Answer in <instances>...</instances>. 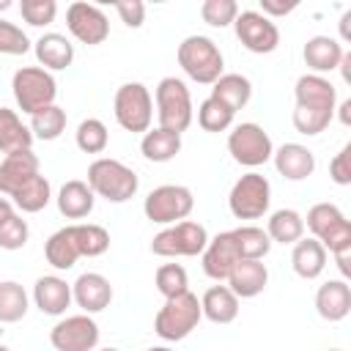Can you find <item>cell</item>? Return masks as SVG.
Listing matches in <instances>:
<instances>
[{
  "label": "cell",
  "mask_w": 351,
  "mask_h": 351,
  "mask_svg": "<svg viewBox=\"0 0 351 351\" xmlns=\"http://www.w3.org/2000/svg\"><path fill=\"white\" fill-rule=\"evenodd\" d=\"M296 110H293V126L299 134H321L329 121L335 118L337 90L326 77L318 74H302L296 80Z\"/></svg>",
  "instance_id": "cell-1"
},
{
  "label": "cell",
  "mask_w": 351,
  "mask_h": 351,
  "mask_svg": "<svg viewBox=\"0 0 351 351\" xmlns=\"http://www.w3.org/2000/svg\"><path fill=\"white\" fill-rule=\"evenodd\" d=\"M178 66L189 80L200 85H214L222 77L225 60L219 47L208 36H186L178 44Z\"/></svg>",
  "instance_id": "cell-2"
},
{
  "label": "cell",
  "mask_w": 351,
  "mask_h": 351,
  "mask_svg": "<svg viewBox=\"0 0 351 351\" xmlns=\"http://www.w3.org/2000/svg\"><path fill=\"white\" fill-rule=\"evenodd\" d=\"M88 186L93 189V195L110 203H126L129 197H134L140 181H137V173L123 162L101 156L88 167Z\"/></svg>",
  "instance_id": "cell-3"
},
{
  "label": "cell",
  "mask_w": 351,
  "mask_h": 351,
  "mask_svg": "<svg viewBox=\"0 0 351 351\" xmlns=\"http://www.w3.org/2000/svg\"><path fill=\"white\" fill-rule=\"evenodd\" d=\"M203 318V310H200V299L186 291L181 296H173V299H165L162 310L156 313L154 318V332L162 337V340H184L186 335H192L197 329Z\"/></svg>",
  "instance_id": "cell-4"
},
{
  "label": "cell",
  "mask_w": 351,
  "mask_h": 351,
  "mask_svg": "<svg viewBox=\"0 0 351 351\" xmlns=\"http://www.w3.org/2000/svg\"><path fill=\"white\" fill-rule=\"evenodd\" d=\"M156 118H159V129H167V132H186L189 123H192V96H189V88L184 85V80L178 77H165L159 80L156 85Z\"/></svg>",
  "instance_id": "cell-5"
},
{
  "label": "cell",
  "mask_w": 351,
  "mask_h": 351,
  "mask_svg": "<svg viewBox=\"0 0 351 351\" xmlns=\"http://www.w3.org/2000/svg\"><path fill=\"white\" fill-rule=\"evenodd\" d=\"M11 88H14V99H16L19 110L27 115H36L38 110L55 104V96H58L55 77L41 66H22L14 74Z\"/></svg>",
  "instance_id": "cell-6"
},
{
  "label": "cell",
  "mask_w": 351,
  "mask_h": 351,
  "mask_svg": "<svg viewBox=\"0 0 351 351\" xmlns=\"http://www.w3.org/2000/svg\"><path fill=\"white\" fill-rule=\"evenodd\" d=\"M307 228L313 239L321 241L332 255L351 250V222L335 203H315L307 211Z\"/></svg>",
  "instance_id": "cell-7"
},
{
  "label": "cell",
  "mask_w": 351,
  "mask_h": 351,
  "mask_svg": "<svg viewBox=\"0 0 351 351\" xmlns=\"http://www.w3.org/2000/svg\"><path fill=\"white\" fill-rule=\"evenodd\" d=\"M269 203H271V184L266 176L255 170L244 173L228 195V206L236 219H261L269 211Z\"/></svg>",
  "instance_id": "cell-8"
},
{
  "label": "cell",
  "mask_w": 351,
  "mask_h": 351,
  "mask_svg": "<svg viewBox=\"0 0 351 351\" xmlns=\"http://www.w3.org/2000/svg\"><path fill=\"white\" fill-rule=\"evenodd\" d=\"M115 121L126 132H148L154 118V99L143 82H123L115 90Z\"/></svg>",
  "instance_id": "cell-9"
},
{
  "label": "cell",
  "mask_w": 351,
  "mask_h": 351,
  "mask_svg": "<svg viewBox=\"0 0 351 351\" xmlns=\"http://www.w3.org/2000/svg\"><path fill=\"white\" fill-rule=\"evenodd\" d=\"M192 208H195V197L181 184H162V186L151 189L143 203L145 217L159 225H176V222L186 219L192 214Z\"/></svg>",
  "instance_id": "cell-10"
},
{
  "label": "cell",
  "mask_w": 351,
  "mask_h": 351,
  "mask_svg": "<svg viewBox=\"0 0 351 351\" xmlns=\"http://www.w3.org/2000/svg\"><path fill=\"white\" fill-rule=\"evenodd\" d=\"M208 244V233L200 222H189V219H181L165 230H159L151 241V252L154 255H162V258H178V255H200Z\"/></svg>",
  "instance_id": "cell-11"
},
{
  "label": "cell",
  "mask_w": 351,
  "mask_h": 351,
  "mask_svg": "<svg viewBox=\"0 0 351 351\" xmlns=\"http://www.w3.org/2000/svg\"><path fill=\"white\" fill-rule=\"evenodd\" d=\"M228 151L230 156L244 167H261L271 159L274 145L271 137L258 123H239L228 134Z\"/></svg>",
  "instance_id": "cell-12"
},
{
  "label": "cell",
  "mask_w": 351,
  "mask_h": 351,
  "mask_svg": "<svg viewBox=\"0 0 351 351\" xmlns=\"http://www.w3.org/2000/svg\"><path fill=\"white\" fill-rule=\"evenodd\" d=\"M233 27H236V38L255 55H269L280 44L277 25L261 11H239V16L233 19Z\"/></svg>",
  "instance_id": "cell-13"
},
{
  "label": "cell",
  "mask_w": 351,
  "mask_h": 351,
  "mask_svg": "<svg viewBox=\"0 0 351 351\" xmlns=\"http://www.w3.org/2000/svg\"><path fill=\"white\" fill-rule=\"evenodd\" d=\"M49 343L58 351H93L99 343V324L85 313L66 315L52 326Z\"/></svg>",
  "instance_id": "cell-14"
},
{
  "label": "cell",
  "mask_w": 351,
  "mask_h": 351,
  "mask_svg": "<svg viewBox=\"0 0 351 351\" xmlns=\"http://www.w3.org/2000/svg\"><path fill=\"white\" fill-rule=\"evenodd\" d=\"M66 27L77 41H82L88 47H96L110 36V22H107L104 11L99 5L82 3V0H77L66 8Z\"/></svg>",
  "instance_id": "cell-15"
},
{
  "label": "cell",
  "mask_w": 351,
  "mask_h": 351,
  "mask_svg": "<svg viewBox=\"0 0 351 351\" xmlns=\"http://www.w3.org/2000/svg\"><path fill=\"white\" fill-rule=\"evenodd\" d=\"M38 156L27 151H14L0 162V195H19L25 186H30L38 178Z\"/></svg>",
  "instance_id": "cell-16"
},
{
  "label": "cell",
  "mask_w": 351,
  "mask_h": 351,
  "mask_svg": "<svg viewBox=\"0 0 351 351\" xmlns=\"http://www.w3.org/2000/svg\"><path fill=\"white\" fill-rule=\"evenodd\" d=\"M200 255H203V271H206L211 280H217V282L228 280V274L233 271V266L241 261L230 230L217 233L214 239H208V244H206V250H203Z\"/></svg>",
  "instance_id": "cell-17"
},
{
  "label": "cell",
  "mask_w": 351,
  "mask_h": 351,
  "mask_svg": "<svg viewBox=\"0 0 351 351\" xmlns=\"http://www.w3.org/2000/svg\"><path fill=\"white\" fill-rule=\"evenodd\" d=\"M71 299L77 302V307L85 310V315L90 313H101L104 307H110L112 302V285L104 274L99 271H85L77 277V282L71 285Z\"/></svg>",
  "instance_id": "cell-18"
},
{
  "label": "cell",
  "mask_w": 351,
  "mask_h": 351,
  "mask_svg": "<svg viewBox=\"0 0 351 351\" xmlns=\"http://www.w3.org/2000/svg\"><path fill=\"white\" fill-rule=\"evenodd\" d=\"M274 167L282 178L288 181H304L307 176H313L315 170V156L307 145H299V143H285L280 145L274 154Z\"/></svg>",
  "instance_id": "cell-19"
},
{
  "label": "cell",
  "mask_w": 351,
  "mask_h": 351,
  "mask_svg": "<svg viewBox=\"0 0 351 351\" xmlns=\"http://www.w3.org/2000/svg\"><path fill=\"white\" fill-rule=\"evenodd\" d=\"M33 302L47 315H63L66 307L71 304V285L55 274L38 277L33 285Z\"/></svg>",
  "instance_id": "cell-20"
},
{
  "label": "cell",
  "mask_w": 351,
  "mask_h": 351,
  "mask_svg": "<svg viewBox=\"0 0 351 351\" xmlns=\"http://www.w3.org/2000/svg\"><path fill=\"white\" fill-rule=\"evenodd\" d=\"M315 310L324 321H343L351 313V285L346 280H329L315 293Z\"/></svg>",
  "instance_id": "cell-21"
},
{
  "label": "cell",
  "mask_w": 351,
  "mask_h": 351,
  "mask_svg": "<svg viewBox=\"0 0 351 351\" xmlns=\"http://www.w3.org/2000/svg\"><path fill=\"white\" fill-rule=\"evenodd\" d=\"M302 55H304L307 69H313V74L321 77V74L335 71V69L340 66L346 49H343V44H340L337 38H329V36H313V38H307Z\"/></svg>",
  "instance_id": "cell-22"
},
{
  "label": "cell",
  "mask_w": 351,
  "mask_h": 351,
  "mask_svg": "<svg viewBox=\"0 0 351 351\" xmlns=\"http://www.w3.org/2000/svg\"><path fill=\"white\" fill-rule=\"evenodd\" d=\"M269 282V271L261 261H239L233 271L228 274V288L239 299H252L258 296Z\"/></svg>",
  "instance_id": "cell-23"
},
{
  "label": "cell",
  "mask_w": 351,
  "mask_h": 351,
  "mask_svg": "<svg viewBox=\"0 0 351 351\" xmlns=\"http://www.w3.org/2000/svg\"><path fill=\"white\" fill-rule=\"evenodd\" d=\"M93 200H96V195L88 186V181L74 178V181H66L60 186V192H58V211L66 219H82V217H88L93 211Z\"/></svg>",
  "instance_id": "cell-24"
},
{
  "label": "cell",
  "mask_w": 351,
  "mask_h": 351,
  "mask_svg": "<svg viewBox=\"0 0 351 351\" xmlns=\"http://www.w3.org/2000/svg\"><path fill=\"white\" fill-rule=\"evenodd\" d=\"M200 310L214 324H230L239 315V296L228 285H211L200 299Z\"/></svg>",
  "instance_id": "cell-25"
},
{
  "label": "cell",
  "mask_w": 351,
  "mask_h": 351,
  "mask_svg": "<svg viewBox=\"0 0 351 351\" xmlns=\"http://www.w3.org/2000/svg\"><path fill=\"white\" fill-rule=\"evenodd\" d=\"M36 58L41 63V69H52V71H60L66 66H71L74 60V47L66 36L60 33H44L38 41H36Z\"/></svg>",
  "instance_id": "cell-26"
},
{
  "label": "cell",
  "mask_w": 351,
  "mask_h": 351,
  "mask_svg": "<svg viewBox=\"0 0 351 351\" xmlns=\"http://www.w3.org/2000/svg\"><path fill=\"white\" fill-rule=\"evenodd\" d=\"M291 263H293V271L304 280H315L324 269H326V250L321 241L315 239H299L293 244V252H291Z\"/></svg>",
  "instance_id": "cell-27"
},
{
  "label": "cell",
  "mask_w": 351,
  "mask_h": 351,
  "mask_svg": "<svg viewBox=\"0 0 351 351\" xmlns=\"http://www.w3.org/2000/svg\"><path fill=\"white\" fill-rule=\"evenodd\" d=\"M30 145H33L30 126H25L14 110L0 107V154L8 156L14 151H27Z\"/></svg>",
  "instance_id": "cell-28"
},
{
  "label": "cell",
  "mask_w": 351,
  "mask_h": 351,
  "mask_svg": "<svg viewBox=\"0 0 351 351\" xmlns=\"http://www.w3.org/2000/svg\"><path fill=\"white\" fill-rule=\"evenodd\" d=\"M250 96H252V85H250V80L244 74H222L211 88V99L222 101L230 112L247 107Z\"/></svg>",
  "instance_id": "cell-29"
},
{
  "label": "cell",
  "mask_w": 351,
  "mask_h": 351,
  "mask_svg": "<svg viewBox=\"0 0 351 351\" xmlns=\"http://www.w3.org/2000/svg\"><path fill=\"white\" fill-rule=\"evenodd\" d=\"M140 151L148 162H170L178 151H181V134L176 132H167V129H148L143 134V143H140Z\"/></svg>",
  "instance_id": "cell-30"
},
{
  "label": "cell",
  "mask_w": 351,
  "mask_h": 351,
  "mask_svg": "<svg viewBox=\"0 0 351 351\" xmlns=\"http://www.w3.org/2000/svg\"><path fill=\"white\" fill-rule=\"evenodd\" d=\"M44 255H47V263L55 266V269H71L80 258V250H77V241H74V233H71V225L55 230L47 244H44Z\"/></svg>",
  "instance_id": "cell-31"
},
{
  "label": "cell",
  "mask_w": 351,
  "mask_h": 351,
  "mask_svg": "<svg viewBox=\"0 0 351 351\" xmlns=\"http://www.w3.org/2000/svg\"><path fill=\"white\" fill-rule=\"evenodd\" d=\"M266 236L277 244H296L302 236H304V219L299 211L293 208H280L269 217V225H266Z\"/></svg>",
  "instance_id": "cell-32"
},
{
  "label": "cell",
  "mask_w": 351,
  "mask_h": 351,
  "mask_svg": "<svg viewBox=\"0 0 351 351\" xmlns=\"http://www.w3.org/2000/svg\"><path fill=\"white\" fill-rule=\"evenodd\" d=\"M230 233H233V241H236V250H239L241 261H261L271 250V239L266 236L263 228L241 225V228H233Z\"/></svg>",
  "instance_id": "cell-33"
},
{
  "label": "cell",
  "mask_w": 351,
  "mask_h": 351,
  "mask_svg": "<svg viewBox=\"0 0 351 351\" xmlns=\"http://www.w3.org/2000/svg\"><path fill=\"white\" fill-rule=\"evenodd\" d=\"M27 313V293L19 282H0V324H16Z\"/></svg>",
  "instance_id": "cell-34"
},
{
  "label": "cell",
  "mask_w": 351,
  "mask_h": 351,
  "mask_svg": "<svg viewBox=\"0 0 351 351\" xmlns=\"http://www.w3.org/2000/svg\"><path fill=\"white\" fill-rule=\"evenodd\" d=\"M71 233H74V241H77V250H80V258L88 255V258H99L107 252L110 247V233L101 228V225H71Z\"/></svg>",
  "instance_id": "cell-35"
},
{
  "label": "cell",
  "mask_w": 351,
  "mask_h": 351,
  "mask_svg": "<svg viewBox=\"0 0 351 351\" xmlns=\"http://www.w3.org/2000/svg\"><path fill=\"white\" fill-rule=\"evenodd\" d=\"M63 129H66V110H60L58 104H49L36 115H30V132L38 140H58Z\"/></svg>",
  "instance_id": "cell-36"
},
{
  "label": "cell",
  "mask_w": 351,
  "mask_h": 351,
  "mask_svg": "<svg viewBox=\"0 0 351 351\" xmlns=\"http://www.w3.org/2000/svg\"><path fill=\"white\" fill-rule=\"evenodd\" d=\"M156 291L165 296V299H173V296H181L189 291V277H186V269L178 266V263H165L156 269Z\"/></svg>",
  "instance_id": "cell-37"
},
{
  "label": "cell",
  "mask_w": 351,
  "mask_h": 351,
  "mask_svg": "<svg viewBox=\"0 0 351 351\" xmlns=\"http://www.w3.org/2000/svg\"><path fill=\"white\" fill-rule=\"evenodd\" d=\"M110 143V134H107V126L99 121V118H85L80 126H77V148L85 151V154H101Z\"/></svg>",
  "instance_id": "cell-38"
},
{
  "label": "cell",
  "mask_w": 351,
  "mask_h": 351,
  "mask_svg": "<svg viewBox=\"0 0 351 351\" xmlns=\"http://www.w3.org/2000/svg\"><path fill=\"white\" fill-rule=\"evenodd\" d=\"M233 115H236V112H230L222 101H217V99H211V96L197 107V123H200L206 132H225V129L233 123Z\"/></svg>",
  "instance_id": "cell-39"
},
{
  "label": "cell",
  "mask_w": 351,
  "mask_h": 351,
  "mask_svg": "<svg viewBox=\"0 0 351 351\" xmlns=\"http://www.w3.org/2000/svg\"><path fill=\"white\" fill-rule=\"evenodd\" d=\"M49 197H52L49 181H47L44 176H38V178H36L30 186H25L19 195H14V203H16V208H22L25 214H36V211L47 208Z\"/></svg>",
  "instance_id": "cell-40"
},
{
  "label": "cell",
  "mask_w": 351,
  "mask_h": 351,
  "mask_svg": "<svg viewBox=\"0 0 351 351\" xmlns=\"http://www.w3.org/2000/svg\"><path fill=\"white\" fill-rule=\"evenodd\" d=\"M200 16L211 27H228L239 16V3L236 0H206L200 5Z\"/></svg>",
  "instance_id": "cell-41"
},
{
  "label": "cell",
  "mask_w": 351,
  "mask_h": 351,
  "mask_svg": "<svg viewBox=\"0 0 351 351\" xmlns=\"http://www.w3.org/2000/svg\"><path fill=\"white\" fill-rule=\"evenodd\" d=\"M19 11H22V19L33 27H44L49 22H55V14H58V3L55 0H22L19 3Z\"/></svg>",
  "instance_id": "cell-42"
},
{
  "label": "cell",
  "mask_w": 351,
  "mask_h": 351,
  "mask_svg": "<svg viewBox=\"0 0 351 351\" xmlns=\"http://www.w3.org/2000/svg\"><path fill=\"white\" fill-rule=\"evenodd\" d=\"M27 236H30V228L16 211L0 225V247L3 250H22L27 244Z\"/></svg>",
  "instance_id": "cell-43"
},
{
  "label": "cell",
  "mask_w": 351,
  "mask_h": 351,
  "mask_svg": "<svg viewBox=\"0 0 351 351\" xmlns=\"http://www.w3.org/2000/svg\"><path fill=\"white\" fill-rule=\"evenodd\" d=\"M30 49V38L22 27L8 19H0V55H25Z\"/></svg>",
  "instance_id": "cell-44"
},
{
  "label": "cell",
  "mask_w": 351,
  "mask_h": 351,
  "mask_svg": "<svg viewBox=\"0 0 351 351\" xmlns=\"http://www.w3.org/2000/svg\"><path fill=\"white\" fill-rule=\"evenodd\" d=\"M329 178L337 186H348L351 184V145H343L340 154H335V159L329 162Z\"/></svg>",
  "instance_id": "cell-45"
},
{
  "label": "cell",
  "mask_w": 351,
  "mask_h": 351,
  "mask_svg": "<svg viewBox=\"0 0 351 351\" xmlns=\"http://www.w3.org/2000/svg\"><path fill=\"white\" fill-rule=\"evenodd\" d=\"M115 11H118V16H121V22L126 27H140L145 22V3H140V0L115 3Z\"/></svg>",
  "instance_id": "cell-46"
},
{
  "label": "cell",
  "mask_w": 351,
  "mask_h": 351,
  "mask_svg": "<svg viewBox=\"0 0 351 351\" xmlns=\"http://www.w3.org/2000/svg\"><path fill=\"white\" fill-rule=\"evenodd\" d=\"M296 0H291V3H277V0H261V14L263 16H285V14H291V11H296Z\"/></svg>",
  "instance_id": "cell-47"
},
{
  "label": "cell",
  "mask_w": 351,
  "mask_h": 351,
  "mask_svg": "<svg viewBox=\"0 0 351 351\" xmlns=\"http://www.w3.org/2000/svg\"><path fill=\"white\" fill-rule=\"evenodd\" d=\"M14 214V206H11V200H5V197H0V225L8 219Z\"/></svg>",
  "instance_id": "cell-48"
},
{
  "label": "cell",
  "mask_w": 351,
  "mask_h": 351,
  "mask_svg": "<svg viewBox=\"0 0 351 351\" xmlns=\"http://www.w3.org/2000/svg\"><path fill=\"white\" fill-rule=\"evenodd\" d=\"M348 22H351V11H346L343 19H340V36H343V41L351 38V33H348Z\"/></svg>",
  "instance_id": "cell-49"
},
{
  "label": "cell",
  "mask_w": 351,
  "mask_h": 351,
  "mask_svg": "<svg viewBox=\"0 0 351 351\" xmlns=\"http://www.w3.org/2000/svg\"><path fill=\"white\" fill-rule=\"evenodd\" d=\"M340 121L348 126L351 123V99H346L343 104H340Z\"/></svg>",
  "instance_id": "cell-50"
},
{
  "label": "cell",
  "mask_w": 351,
  "mask_h": 351,
  "mask_svg": "<svg viewBox=\"0 0 351 351\" xmlns=\"http://www.w3.org/2000/svg\"><path fill=\"white\" fill-rule=\"evenodd\" d=\"M5 8H11V0H0V11H5Z\"/></svg>",
  "instance_id": "cell-51"
},
{
  "label": "cell",
  "mask_w": 351,
  "mask_h": 351,
  "mask_svg": "<svg viewBox=\"0 0 351 351\" xmlns=\"http://www.w3.org/2000/svg\"><path fill=\"white\" fill-rule=\"evenodd\" d=\"M148 351H173V348H167V346H154V348H148Z\"/></svg>",
  "instance_id": "cell-52"
},
{
  "label": "cell",
  "mask_w": 351,
  "mask_h": 351,
  "mask_svg": "<svg viewBox=\"0 0 351 351\" xmlns=\"http://www.w3.org/2000/svg\"><path fill=\"white\" fill-rule=\"evenodd\" d=\"M0 351H11V348H8V346H3V343H0Z\"/></svg>",
  "instance_id": "cell-53"
},
{
  "label": "cell",
  "mask_w": 351,
  "mask_h": 351,
  "mask_svg": "<svg viewBox=\"0 0 351 351\" xmlns=\"http://www.w3.org/2000/svg\"><path fill=\"white\" fill-rule=\"evenodd\" d=\"M99 351H118V348H99Z\"/></svg>",
  "instance_id": "cell-54"
},
{
  "label": "cell",
  "mask_w": 351,
  "mask_h": 351,
  "mask_svg": "<svg viewBox=\"0 0 351 351\" xmlns=\"http://www.w3.org/2000/svg\"><path fill=\"white\" fill-rule=\"evenodd\" d=\"M329 351H343V348H329Z\"/></svg>",
  "instance_id": "cell-55"
}]
</instances>
